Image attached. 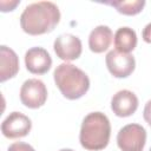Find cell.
I'll list each match as a JSON object with an SVG mask.
<instances>
[{
	"label": "cell",
	"mask_w": 151,
	"mask_h": 151,
	"mask_svg": "<svg viewBox=\"0 0 151 151\" xmlns=\"http://www.w3.org/2000/svg\"><path fill=\"white\" fill-rule=\"evenodd\" d=\"M47 99V88L39 79L26 80L20 88V100L28 109H38Z\"/></svg>",
	"instance_id": "5b68a950"
},
{
	"label": "cell",
	"mask_w": 151,
	"mask_h": 151,
	"mask_svg": "<svg viewBox=\"0 0 151 151\" xmlns=\"http://www.w3.org/2000/svg\"><path fill=\"white\" fill-rule=\"evenodd\" d=\"M105 63L109 72L116 78L129 77L136 67V60L130 53H123L117 50H112L106 54Z\"/></svg>",
	"instance_id": "8992f818"
},
{
	"label": "cell",
	"mask_w": 151,
	"mask_h": 151,
	"mask_svg": "<svg viewBox=\"0 0 151 151\" xmlns=\"http://www.w3.org/2000/svg\"><path fill=\"white\" fill-rule=\"evenodd\" d=\"M19 71V59L17 53L2 45L0 47V81L4 83L7 79L17 76Z\"/></svg>",
	"instance_id": "8fae6325"
},
{
	"label": "cell",
	"mask_w": 151,
	"mask_h": 151,
	"mask_svg": "<svg viewBox=\"0 0 151 151\" xmlns=\"http://www.w3.org/2000/svg\"><path fill=\"white\" fill-rule=\"evenodd\" d=\"M150 151H151V147H150Z\"/></svg>",
	"instance_id": "d6986e66"
},
{
	"label": "cell",
	"mask_w": 151,
	"mask_h": 151,
	"mask_svg": "<svg viewBox=\"0 0 151 151\" xmlns=\"http://www.w3.org/2000/svg\"><path fill=\"white\" fill-rule=\"evenodd\" d=\"M59 151H73V150H71V149H61Z\"/></svg>",
	"instance_id": "ac0fdd59"
},
{
	"label": "cell",
	"mask_w": 151,
	"mask_h": 151,
	"mask_svg": "<svg viewBox=\"0 0 151 151\" xmlns=\"http://www.w3.org/2000/svg\"><path fill=\"white\" fill-rule=\"evenodd\" d=\"M60 12L51 1L33 2L25 7L20 15V26L29 35H40L52 32L59 24Z\"/></svg>",
	"instance_id": "6da1fadb"
},
{
	"label": "cell",
	"mask_w": 151,
	"mask_h": 151,
	"mask_svg": "<svg viewBox=\"0 0 151 151\" xmlns=\"http://www.w3.org/2000/svg\"><path fill=\"white\" fill-rule=\"evenodd\" d=\"M26 68L33 74H45L52 65L48 52L42 47H32L25 54Z\"/></svg>",
	"instance_id": "9c48e42d"
},
{
	"label": "cell",
	"mask_w": 151,
	"mask_h": 151,
	"mask_svg": "<svg viewBox=\"0 0 151 151\" xmlns=\"http://www.w3.org/2000/svg\"><path fill=\"white\" fill-rule=\"evenodd\" d=\"M53 77L61 94L70 100L81 98L90 88L87 74L72 64L64 63L57 66Z\"/></svg>",
	"instance_id": "3957f363"
},
{
	"label": "cell",
	"mask_w": 151,
	"mask_h": 151,
	"mask_svg": "<svg viewBox=\"0 0 151 151\" xmlns=\"http://www.w3.org/2000/svg\"><path fill=\"white\" fill-rule=\"evenodd\" d=\"M31 127L32 123L27 116L20 112H12L4 119L1 124V132L9 139H17L27 136Z\"/></svg>",
	"instance_id": "52a82bcc"
},
{
	"label": "cell",
	"mask_w": 151,
	"mask_h": 151,
	"mask_svg": "<svg viewBox=\"0 0 151 151\" xmlns=\"http://www.w3.org/2000/svg\"><path fill=\"white\" fill-rule=\"evenodd\" d=\"M146 143V131L139 124H127L117 134V145L122 151H143Z\"/></svg>",
	"instance_id": "277c9868"
},
{
	"label": "cell",
	"mask_w": 151,
	"mask_h": 151,
	"mask_svg": "<svg viewBox=\"0 0 151 151\" xmlns=\"http://www.w3.org/2000/svg\"><path fill=\"white\" fill-rule=\"evenodd\" d=\"M107 5L114 7L119 13L124 15H136L140 13L145 6L144 0H133V1H107Z\"/></svg>",
	"instance_id": "5bb4252c"
},
{
	"label": "cell",
	"mask_w": 151,
	"mask_h": 151,
	"mask_svg": "<svg viewBox=\"0 0 151 151\" xmlns=\"http://www.w3.org/2000/svg\"><path fill=\"white\" fill-rule=\"evenodd\" d=\"M54 52L58 58L65 61H72L80 57L81 54V41L78 37L73 34H60L55 38L53 44Z\"/></svg>",
	"instance_id": "ba28073f"
},
{
	"label": "cell",
	"mask_w": 151,
	"mask_h": 151,
	"mask_svg": "<svg viewBox=\"0 0 151 151\" xmlns=\"http://www.w3.org/2000/svg\"><path fill=\"white\" fill-rule=\"evenodd\" d=\"M137 107L138 98L129 90L118 91L111 99V109L118 117H130L136 112Z\"/></svg>",
	"instance_id": "30bf717a"
},
{
	"label": "cell",
	"mask_w": 151,
	"mask_h": 151,
	"mask_svg": "<svg viewBox=\"0 0 151 151\" xmlns=\"http://www.w3.org/2000/svg\"><path fill=\"white\" fill-rule=\"evenodd\" d=\"M111 136L109 118L101 112L88 113L80 127L79 142L88 151H99L107 146Z\"/></svg>",
	"instance_id": "7a4b0ae2"
},
{
	"label": "cell",
	"mask_w": 151,
	"mask_h": 151,
	"mask_svg": "<svg viewBox=\"0 0 151 151\" xmlns=\"http://www.w3.org/2000/svg\"><path fill=\"white\" fill-rule=\"evenodd\" d=\"M7 151H35L29 144L22 143V142H17L13 143L12 145H9Z\"/></svg>",
	"instance_id": "9a60e30c"
},
{
	"label": "cell",
	"mask_w": 151,
	"mask_h": 151,
	"mask_svg": "<svg viewBox=\"0 0 151 151\" xmlns=\"http://www.w3.org/2000/svg\"><path fill=\"white\" fill-rule=\"evenodd\" d=\"M112 31L110 27L100 25L91 31L88 37V47L94 53H103L112 42Z\"/></svg>",
	"instance_id": "7c38bea8"
},
{
	"label": "cell",
	"mask_w": 151,
	"mask_h": 151,
	"mask_svg": "<svg viewBox=\"0 0 151 151\" xmlns=\"http://www.w3.org/2000/svg\"><path fill=\"white\" fill-rule=\"evenodd\" d=\"M142 37H143V40L147 44H151V22L147 24L144 29H143V33H142Z\"/></svg>",
	"instance_id": "e0dca14e"
},
{
	"label": "cell",
	"mask_w": 151,
	"mask_h": 151,
	"mask_svg": "<svg viewBox=\"0 0 151 151\" xmlns=\"http://www.w3.org/2000/svg\"><path fill=\"white\" fill-rule=\"evenodd\" d=\"M143 117H144L145 122L151 126V100H149V101L145 104L144 112H143Z\"/></svg>",
	"instance_id": "2e32d148"
},
{
	"label": "cell",
	"mask_w": 151,
	"mask_h": 151,
	"mask_svg": "<svg viewBox=\"0 0 151 151\" xmlns=\"http://www.w3.org/2000/svg\"><path fill=\"white\" fill-rule=\"evenodd\" d=\"M114 47L123 53H130L137 46V34L130 27H120L114 33Z\"/></svg>",
	"instance_id": "4fadbf2b"
}]
</instances>
